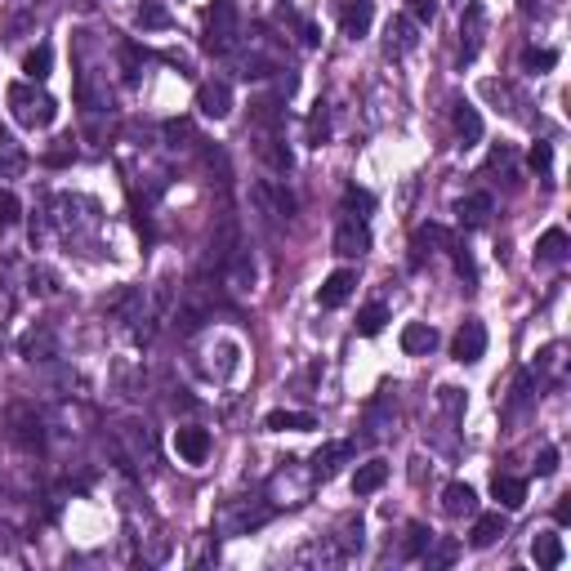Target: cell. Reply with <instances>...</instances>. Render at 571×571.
<instances>
[{
  "label": "cell",
  "mask_w": 571,
  "mask_h": 571,
  "mask_svg": "<svg viewBox=\"0 0 571 571\" xmlns=\"http://www.w3.org/2000/svg\"><path fill=\"white\" fill-rule=\"evenodd\" d=\"M4 103H9V116H13L22 129H45V125L58 120V103H54L45 90H36V81H13V85L4 90Z\"/></svg>",
  "instance_id": "cell-1"
},
{
  "label": "cell",
  "mask_w": 571,
  "mask_h": 571,
  "mask_svg": "<svg viewBox=\"0 0 571 571\" xmlns=\"http://www.w3.org/2000/svg\"><path fill=\"white\" fill-rule=\"evenodd\" d=\"M241 36V22H236V9L232 0H215L206 9V27H201V49L206 54H228Z\"/></svg>",
  "instance_id": "cell-2"
},
{
  "label": "cell",
  "mask_w": 571,
  "mask_h": 571,
  "mask_svg": "<svg viewBox=\"0 0 571 571\" xmlns=\"http://www.w3.org/2000/svg\"><path fill=\"white\" fill-rule=\"evenodd\" d=\"M482 352H486V326L477 317H468L456 331V340H451V357L459 366H473V361H482Z\"/></svg>",
  "instance_id": "cell-3"
},
{
  "label": "cell",
  "mask_w": 571,
  "mask_h": 571,
  "mask_svg": "<svg viewBox=\"0 0 571 571\" xmlns=\"http://www.w3.org/2000/svg\"><path fill=\"white\" fill-rule=\"evenodd\" d=\"M335 18H340L343 36L361 40L375 22V0H335Z\"/></svg>",
  "instance_id": "cell-4"
},
{
  "label": "cell",
  "mask_w": 571,
  "mask_h": 571,
  "mask_svg": "<svg viewBox=\"0 0 571 571\" xmlns=\"http://www.w3.org/2000/svg\"><path fill=\"white\" fill-rule=\"evenodd\" d=\"M210 433L201 429V424H183V429H174V451L183 464H206L210 459Z\"/></svg>",
  "instance_id": "cell-5"
},
{
  "label": "cell",
  "mask_w": 571,
  "mask_h": 571,
  "mask_svg": "<svg viewBox=\"0 0 571 571\" xmlns=\"http://www.w3.org/2000/svg\"><path fill=\"white\" fill-rule=\"evenodd\" d=\"M366 250H370V228H366V219H343L340 228H335V254L357 259V254H366Z\"/></svg>",
  "instance_id": "cell-6"
},
{
  "label": "cell",
  "mask_w": 571,
  "mask_h": 571,
  "mask_svg": "<svg viewBox=\"0 0 571 571\" xmlns=\"http://www.w3.org/2000/svg\"><path fill=\"white\" fill-rule=\"evenodd\" d=\"M197 108H201V116H210V120H224L232 112V85L228 81H206L197 90Z\"/></svg>",
  "instance_id": "cell-7"
},
{
  "label": "cell",
  "mask_w": 571,
  "mask_h": 571,
  "mask_svg": "<svg viewBox=\"0 0 571 571\" xmlns=\"http://www.w3.org/2000/svg\"><path fill=\"white\" fill-rule=\"evenodd\" d=\"M352 290H357V272H352V268H335V272L322 281L317 304H322V308H340V304H348Z\"/></svg>",
  "instance_id": "cell-8"
},
{
  "label": "cell",
  "mask_w": 571,
  "mask_h": 571,
  "mask_svg": "<svg viewBox=\"0 0 571 571\" xmlns=\"http://www.w3.org/2000/svg\"><path fill=\"white\" fill-rule=\"evenodd\" d=\"M397 343H402V352H411V357H429V352L438 348V331H433L429 322H406L402 335H397Z\"/></svg>",
  "instance_id": "cell-9"
},
{
  "label": "cell",
  "mask_w": 571,
  "mask_h": 571,
  "mask_svg": "<svg viewBox=\"0 0 571 571\" xmlns=\"http://www.w3.org/2000/svg\"><path fill=\"white\" fill-rule=\"evenodd\" d=\"M531 558H536V567H545V571L563 567V558H567V549H563V536H554V531H540V536H531Z\"/></svg>",
  "instance_id": "cell-10"
},
{
  "label": "cell",
  "mask_w": 571,
  "mask_h": 571,
  "mask_svg": "<svg viewBox=\"0 0 571 571\" xmlns=\"http://www.w3.org/2000/svg\"><path fill=\"white\" fill-rule=\"evenodd\" d=\"M459 36H464V40H459V58L468 63V58H473V54L482 49V4H477V0H473V4L464 9V22H459Z\"/></svg>",
  "instance_id": "cell-11"
},
{
  "label": "cell",
  "mask_w": 571,
  "mask_h": 571,
  "mask_svg": "<svg viewBox=\"0 0 571 571\" xmlns=\"http://www.w3.org/2000/svg\"><path fill=\"white\" fill-rule=\"evenodd\" d=\"M134 22H138V31H170V27H174V13H170L161 0H143V4L134 9Z\"/></svg>",
  "instance_id": "cell-12"
},
{
  "label": "cell",
  "mask_w": 571,
  "mask_h": 571,
  "mask_svg": "<svg viewBox=\"0 0 571 571\" xmlns=\"http://www.w3.org/2000/svg\"><path fill=\"white\" fill-rule=\"evenodd\" d=\"M263 429H272V433H308V429H317V420L304 415V411H268Z\"/></svg>",
  "instance_id": "cell-13"
},
{
  "label": "cell",
  "mask_w": 571,
  "mask_h": 571,
  "mask_svg": "<svg viewBox=\"0 0 571 571\" xmlns=\"http://www.w3.org/2000/svg\"><path fill=\"white\" fill-rule=\"evenodd\" d=\"M384 482H388V464H384V459H366V464L352 473V491H357V495H375Z\"/></svg>",
  "instance_id": "cell-14"
},
{
  "label": "cell",
  "mask_w": 571,
  "mask_h": 571,
  "mask_svg": "<svg viewBox=\"0 0 571 571\" xmlns=\"http://www.w3.org/2000/svg\"><path fill=\"white\" fill-rule=\"evenodd\" d=\"M491 495H495L504 509H522V504H527V482H522V477H509V473H495Z\"/></svg>",
  "instance_id": "cell-15"
},
{
  "label": "cell",
  "mask_w": 571,
  "mask_h": 571,
  "mask_svg": "<svg viewBox=\"0 0 571 571\" xmlns=\"http://www.w3.org/2000/svg\"><path fill=\"white\" fill-rule=\"evenodd\" d=\"M504 527H509V522H504V513H482V518L473 522V536H468V545H473V549H491V545L504 536Z\"/></svg>",
  "instance_id": "cell-16"
},
{
  "label": "cell",
  "mask_w": 571,
  "mask_h": 571,
  "mask_svg": "<svg viewBox=\"0 0 571 571\" xmlns=\"http://www.w3.org/2000/svg\"><path fill=\"white\" fill-rule=\"evenodd\" d=\"M442 509H447L451 518H464V513H473V509H477V495H473V486H468V482H451V486L442 491Z\"/></svg>",
  "instance_id": "cell-17"
},
{
  "label": "cell",
  "mask_w": 571,
  "mask_h": 571,
  "mask_svg": "<svg viewBox=\"0 0 571 571\" xmlns=\"http://www.w3.org/2000/svg\"><path fill=\"white\" fill-rule=\"evenodd\" d=\"M254 152H259V156H263V161H268L272 170H281V174L290 170V152H286V143L277 138V129H263V134H259V147H254Z\"/></svg>",
  "instance_id": "cell-18"
},
{
  "label": "cell",
  "mask_w": 571,
  "mask_h": 571,
  "mask_svg": "<svg viewBox=\"0 0 571 571\" xmlns=\"http://www.w3.org/2000/svg\"><path fill=\"white\" fill-rule=\"evenodd\" d=\"M456 215H459V224H468V228H482L486 219H491V197L486 192H473V197H464L456 206Z\"/></svg>",
  "instance_id": "cell-19"
},
{
  "label": "cell",
  "mask_w": 571,
  "mask_h": 571,
  "mask_svg": "<svg viewBox=\"0 0 571 571\" xmlns=\"http://www.w3.org/2000/svg\"><path fill=\"white\" fill-rule=\"evenodd\" d=\"M348 456H352V447H348V442H331V447H322V451L313 456V473H317V477H335V473H340V464Z\"/></svg>",
  "instance_id": "cell-20"
},
{
  "label": "cell",
  "mask_w": 571,
  "mask_h": 571,
  "mask_svg": "<svg viewBox=\"0 0 571 571\" xmlns=\"http://www.w3.org/2000/svg\"><path fill=\"white\" fill-rule=\"evenodd\" d=\"M254 197H259V201H268V206H272L268 215H277V219H290V215H295V197H290L286 188H277V183H259V188H254Z\"/></svg>",
  "instance_id": "cell-21"
},
{
  "label": "cell",
  "mask_w": 571,
  "mask_h": 571,
  "mask_svg": "<svg viewBox=\"0 0 571 571\" xmlns=\"http://www.w3.org/2000/svg\"><path fill=\"white\" fill-rule=\"evenodd\" d=\"M424 245H451V232L438 228V224H424V228L415 232V241H411V268L424 263Z\"/></svg>",
  "instance_id": "cell-22"
},
{
  "label": "cell",
  "mask_w": 571,
  "mask_h": 571,
  "mask_svg": "<svg viewBox=\"0 0 571 571\" xmlns=\"http://www.w3.org/2000/svg\"><path fill=\"white\" fill-rule=\"evenodd\" d=\"M536 259H540V263H563V259H567V232L563 228L545 232L540 245H536Z\"/></svg>",
  "instance_id": "cell-23"
},
{
  "label": "cell",
  "mask_w": 571,
  "mask_h": 571,
  "mask_svg": "<svg viewBox=\"0 0 571 571\" xmlns=\"http://www.w3.org/2000/svg\"><path fill=\"white\" fill-rule=\"evenodd\" d=\"M49 67H54V49L40 40L36 49H27V58H22V72H27V81H45L49 76Z\"/></svg>",
  "instance_id": "cell-24"
},
{
  "label": "cell",
  "mask_w": 571,
  "mask_h": 571,
  "mask_svg": "<svg viewBox=\"0 0 571 571\" xmlns=\"http://www.w3.org/2000/svg\"><path fill=\"white\" fill-rule=\"evenodd\" d=\"M456 129H459V138H464V147L482 138V116H477L473 103H456Z\"/></svg>",
  "instance_id": "cell-25"
},
{
  "label": "cell",
  "mask_w": 571,
  "mask_h": 571,
  "mask_svg": "<svg viewBox=\"0 0 571 571\" xmlns=\"http://www.w3.org/2000/svg\"><path fill=\"white\" fill-rule=\"evenodd\" d=\"M411 31H415V22H411V18H393V22H388V54H406V49L415 45V36H411Z\"/></svg>",
  "instance_id": "cell-26"
},
{
  "label": "cell",
  "mask_w": 571,
  "mask_h": 571,
  "mask_svg": "<svg viewBox=\"0 0 571 571\" xmlns=\"http://www.w3.org/2000/svg\"><path fill=\"white\" fill-rule=\"evenodd\" d=\"M384 322H388V308H384V304H366V308L357 313V335H366V340H370V335H379V331H384Z\"/></svg>",
  "instance_id": "cell-27"
},
{
  "label": "cell",
  "mask_w": 571,
  "mask_h": 571,
  "mask_svg": "<svg viewBox=\"0 0 571 571\" xmlns=\"http://www.w3.org/2000/svg\"><path fill=\"white\" fill-rule=\"evenodd\" d=\"M370 210H375V197H370L366 188H348V192H343V215H348V219H366Z\"/></svg>",
  "instance_id": "cell-28"
},
{
  "label": "cell",
  "mask_w": 571,
  "mask_h": 571,
  "mask_svg": "<svg viewBox=\"0 0 571 571\" xmlns=\"http://www.w3.org/2000/svg\"><path fill=\"white\" fill-rule=\"evenodd\" d=\"M13 424H18V429H13V438H18L27 451H31V447L40 451V442H45V433H40V420H36V415H13Z\"/></svg>",
  "instance_id": "cell-29"
},
{
  "label": "cell",
  "mask_w": 571,
  "mask_h": 571,
  "mask_svg": "<svg viewBox=\"0 0 571 571\" xmlns=\"http://www.w3.org/2000/svg\"><path fill=\"white\" fill-rule=\"evenodd\" d=\"M406 18H411L415 27H429V22L438 18V0H406Z\"/></svg>",
  "instance_id": "cell-30"
},
{
  "label": "cell",
  "mask_w": 571,
  "mask_h": 571,
  "mask_svg": "<svg viewBox=\"0 0 571 571\" xmlns=\"http://www.w3.org/2000/svg\"><path fill=\"white\" fill-rule=\"evenodd\" d=\"M554 63H558L554 49H527V54H522V67H527V72H549Z\"/></svg>",
  "instance_id": "cell-31"
},
{
  "label": "cell",
  "mask_w": 571,
  "mask_h": 571,
  "mask_svg": "<svg viewBox=\"0 0 571 571\" xmlns=\"http://www.w3.org/2000/svg\"><path fill=\"white\" fill-rule=\"evenodd\" d=\"M22 219V206H18V197L13 192H0V228H13Z\"/></svg>",
  "instance_id": "cell-32"
},
{
  "label": "cell",
  "mask_w": 571,
  "mask_h": 571,
  "mask_svg": "<svg viewBox=\"0 0 571 571\" xmlns=\"http://www.w3.org/2000/svg\"><path fill=\"white\" fill-rule=\"evenodd\" d=\"M308 143H313V147L326 143V108H322V103H317V112L308 116Z\"/></svg>",
  "instance_id": "cell-33"
},
{
  "label": "cell",
  "mask_w": 571,
  "mask_h": 571,
  "mask_svg": "<svg viewBox=\"0 0 571 571\" xmlns=\"http://www.w3.org/2000/svg\"><path fill=\"white\" fill-rule=\"evenodd\" d=\"M236 352H241V348H236L232 340L219 343V375H224V379H228L232 370H236Z\"/></svg>",
  "instance_id": "cell-34"
},
{
  "label": "cell",
  "mask_w": 571,
  "mask_h": 571,
  "mask_svg": "<svg viewBox=\"0 0 571 571\" xmlns=\"http://www.w3.org/2000/svg\"><path fill=\"white\" fill-rule=\"evenodd\" d=\"M549 161H554L549 143H536V147H531V156H527V165H531L536 174H545V170H549Z\"/></svg>",
  "instance_id": "cell-35"
},
{
  "label": "cell",
  "mask_w": 571,
  "mask_h": 571,
  "mask_svg": "<svg viewBox=\"0 0 571 571\" xmlns=\"http://www.w3.org/2000/svg\"><path fill=\"white\" fill-rule=\"evenodd\" d=\"M429 540H433V531L411 527V531H406V554H411V558H415V554H424V545H429Z\"/></svg>",
  "instance_id": "cell-36"
},
{
  "label": "cell",
  "mask_w": 571,
  "mask_h": 571,
  "mask_svg": "<svg viewBox=\"0 0 571 571\" xmlns=\"http://www.w3.org/2000/svg\"><path fill=\"white\" fill-rule=\"evenodd\" d=\"M536 473H540V477L558 473V451H554V447H545V451H540V459H536Z\"/></svg>",
  "instance_id": "cell-37"
},
{
  "label": "cell",
  "mask_w": 571,
  "mask_h": 571,
  "mask_svg": "<svg viewBox=\"0 0 571 571\" xmlns=\"http://www.w3.org/2000/svg\"><path fill=\"white\" fill-rule=\"evenodd\" d=\"M49 348H54L49 335H40V340H36V335H27V340H22V352H27L31 361H36V352H49Z\"/></svg>",
  "instance_id": "cell-38"
},
{
  "label": "cell",
  "mask_w": 571,
  "mask_h": 571,
  "mask_svg": "<svg viewBox=\"0 0 571 571\" xmlns=\"http://www.w3.org/2000/svg\"><path fill=\"white\" fill-rule=\"evenodd\" d=\"M165 138H192V125L188 120H170L165 125Z\"/></svg>",
  "instance_id": "cell-39"
},
{
  "label": "cell",
  "mask_w": 571,
  "mask_h": 571,
  "mask_svg": "<svg viewBox=\"0 0 571 571\" xmlns=\"http://www.w3.org/2000/svg\"><path fill=\"white\" fill-rule=\"evenodd\" d=\"M245 281H254V263L241 254V259H236V286H245Z\"/></svg>",
  "instance_id": "cell-40"
},
{
  "label": "cell",
  "mask_w": 571,
  "mask_h": 571,
  "mask_svg": "<svg viewBox=\"0 0 571 571\" xmlns=\"http://www.w3.org/2000/svg\"><path fill=\"white\" fill-rule=\"evenodd\" d=\"M299 36H304V45L313 49V45H322V31L313 27V22H299Z\"/></svg>",
  "instance_id": "cell-41"
},
{
  "label": "cell",
  "mask_w": 571,
  "mask_h": 571,
  "mask_svg": "<svg viewBox=\"0 0 571 571\" xmlns=\"http://www.w3.org/2000/svg\"><path fill=\"white\" fill-rule=\"evenodd\" d=\"M509 161H513V147H509V143H500V147L491 152V165H509Z\"/></svg>",
  "instance_id": "cell-42"
},
{
  "label": "cell",
  "mask_w": 571,
  "mask_h": 571,
  "mask_svg": "<svg viewBox=\"0 0 571 571\" xmlns=\"http://www.w3.org/2000/svg\"><path fill=\"white\" fill-rule=\"evenodd\" d=\"M554 518H558V522H571V504H567V500H563V504L554 509Z\"/></svg>",
  "instance_id": "cell-43"
}]
</instances>
